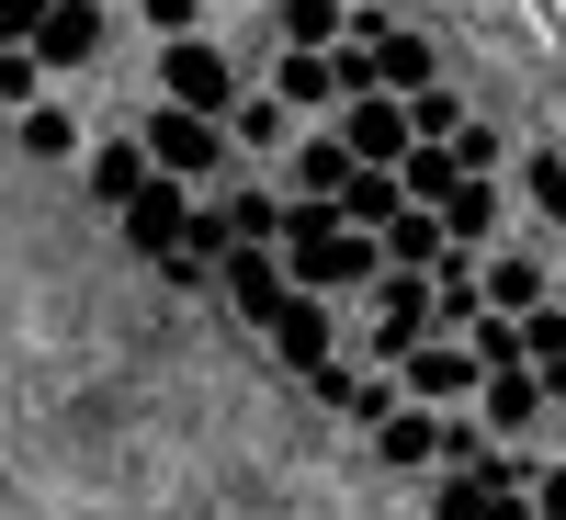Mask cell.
Returning a JSON list of instances; mask_svg holds the SVG:
<instances>
[{
    "label": "cell",
    "instance_id": "obj_21",
    "mask_svg": "<svg viewBox=\"0 0 566 520\" xmlns=\"http://www.w3.org/2000/svg\"><path fill=\"white\" fill-rule=\"evenodd\" d=\"M23 159H45V170L80 159V114L69 103H23Z\"/></svg>",
    "mask_w": 566,
    "mask_h": 520
},
{
    "label": "cell",
    "instance_id": "obj_29",
    "mask_svg": "<svg viewBox=\"0 0 566 520\" xmlns=\"http://www.w3.org/2000/svg\"><path fill=\"white\" fill-rule=\"evenodd\" d=\"M476 520H544V509H533V498H488Z\"/></svg>",
    "mask_w": 566,
    "mask_h": 520
},
{
    "label": "cell",
    "instance_id": "obj_9",
    "mask_svg": "<svg viewBox=\"0 0 566 520\" xmlns=\"http://www.w3.org/2000/svg\"><path fill=\"white\" fill-rule=\"evenodd\" d=\"M272 91L295 114H352V68H340V45H272Z\"/></svg>",
    "mask_w": 566,
    "mask_h": 520
},
{
    "label": "cell",
    "instance_id": "obj_16",
    "mask_svg": "<svg viewBox=\"0 0 566 520\" xmlns=\"http://www.w3.org/2000/svg\"><path fill=\"white\" fill-rule=\"evenodd\" d=\"M227 136H239V148H261V159H295V103H283V91L261 79L239 114H227Z\"/></svg>",
    "mask_w": 566,
    "mask_h": 520
},
{
    "label": "cell",
    "instance_id": "obj_5",
    "mask_svg": "<svg viewBox=\"0 0 566 520\" xmlns=\"http://www.w3.org/2000/svg\"><path fill=\"white\" fill-rule=\"evenodd\" d=\"M397 385H408V407H476L488 396V351L464 340V328H442V340H419L397 362Z\"/></svg>",
    "mask_w": 566,
    "mask_h": 520
},
{
    "label": "cell",
    "instance_id": "obj_18",
    "mask_svg": "<svg viewBox=\"0 0 566 520\" xmlns=\"http://www.w3.org/2000/svg\"><path fill=\"white\" fill-rule=\"evenodd\" d=\"M431 215L453 226V238H464V250H488V238H499V181H488V170H464V181H453V193H442Z\"/></svg>",
    "mask_w": 566,
    "mask_h": 520
},
{
    "label": "cell",
    "instance_id": "obj_24",
    "mask_svg": "<svg viewBox=\"0 0 566 520\" xmlns=\"http://www.w3.org/2000/svg\"><path fill=\"white\" fill-rule=\"evenodd\" d=\"M453 181H464V159H453V148H408V193H419V204H442Z\"/></svg>",
    "mask_w": 566,
    "mask_h": 520
},
{
    "label": "cell",
    "instance_id": "obj_13",
    "mask_svg": "<svg viewBox=\"0 0 566 520\" xmlns=\"http://www.w3.org/2000/svg\"><path fill=\"white\" fill-rule=\"evenodd\" d=\"M340 136L374 159V170H408V148H419V125H408V91H363V103L340 114Z\"/></svg>",
    "mask_w": 566,
    "mask_h": 520
},
{
    "label": "cell",
    "instance_id": "obj_17",
    "mask_svg": "<svg viewBox=\"0 0 566 520\" xmlns=\"http://www.w3.org/2000/svg\"><path fill=\"white\" fill-rule=\"evenodd\" d=\"M488 306H499V317L555 306V295H544V250H488Z\"/></svg>",
    "mask_w": 566,
    "mask_h": 520
},
{
    "label": "cell",
    "instance_id": "obj_14",
    "mask_svg": "<svg viewBox=\"0 0 566 520\" xmlns=\"http://www.w3.org/2000/svg\"><path fill=\"white\" fill-rule=\"evenodd\" d=\"M80 170H91V204H103V215H125V204H136V193H148V181H159L148 136H103V148H91Z\"/></svg>",
    "mask_w": 566,
    "mask_h": 520
},
{
    "label": "cell",
    "instance_id": "obj_7",
    "mask_svg": "<svg viewBox=\"0 0 566 520\" xmlns=\"http://www.w3.org/2000/svg\"><path fill=\"white\" fill-rule=\"evenodd\" d=\"M453 431H464V407H397L386 431H363V453L386 464V476H419V487H431L442 464H453Z\"/></svg>",
    "mask_w": 566,
    "mask_h": 520
},
{
    "label": "cell",
    "instance_id": "obj_10",
    "mask_svg": "<svg viewBox=\"0 0 566 520\" xmlns=\"http://www.w3.org/2000/svg\"><path fill=\"white\" fill-rule=\"evenodd\" d=\"M216 295L239 306L250 328H272L283 306H295V261H283V250H227V272H216Z\"/></svg>",
    "mask_w": 566,
    "mask_h": 520
},
{
    "label": "cell",
    "instance_id": "obj_12",
    "mask_svg": "<svg viewBox=\"0 0 566 520\" xmlns=\"http://www.w3.org/2000/svg\"><path fill=\"white\" fill-rule=\"evenodd\" d=\"M363 170H374V159L352 148V136H340V125H328V136H295V159H283V181H295V193H306V204H340V193H352V181H363Z\"/></svg>",
    "mask_w": 566,
    "mask_h": 520
},
{
    "label": "cell",
    "instance_id": "obj_22",
    "mask_svg": "<svg viewBox=\"0 0 566 520\" xmlns=\"http://www.w3.org/2000/svg\"><path fill=\"white\" fill-rule=\"evenodd\" d=\"M408 125H419V148H453V136H464V125H476V114H464V103H453V91L431 79V91H408Z\"/></svg>",
    "mask_w": 566,
    "mask_h": 520
},
{
    "label": "cell",
    "instance_id": "obj_30",
    "mask_svg": "<svg viewBox=\"0 0 566 520\" xmlns=\"http://www.w3.org/2000/svg\"><path fill=\"white\" fill-rule=\"evenodd\" d=\"M544 442H555V453H566V407H555V431H544Z\"/></svg>",
    "mask_w": 566,
    "mask_h": 520
},
{
    "label": "cell",
    "instance_id": "obj_23",
    "mask_svg": "<svg viewBox=\"0 0 566 520\" xmlns=\"http://www.w3.org/2000/svg\"><path fill=\"white\" fill-rule=\"evenodd\" d=\"M45 79H57V68H45L34 45H0V103H12V114H23V103H45Z\"/></svg>",
    "mask_w": 566,
    "mask_h": 520
},
{
    "label": "cell",
    "instance_id": "obj_25",
    "mask_svg": "<svg viewBox=\"0 0 566 520\" xmlns=\"http://www.w3.org/2000/svg\"><path fill=\"white\" fill-rule=\"evenodd\" d=\"M488 509V487L476 476H453V464H442V476H431V520H476Z\"/></svg>",
    "mask_w": 566,
    "mask_h": 520
},
{
    "label": "cell",
    "instance_id": "obj_11",
    "mask_svg": "<svg viewBox=\"0 0 566 520\" xmlns=\"http://www.w3.org/2000/svg\"><path fill=\"white\" fill-rule=\"evenodd\" d=\"M103 45H114L103 0H57V12H45V34H34V57L57 68V79H80V68H103Z\"/></svg>",
    "mask_w": 566,
    "mask_h": 520
},
{
    "label": "cell",
    "instance_id": "obj_27",
    "mask_svg": "<svg viewBox=\"0 0 566 520\" xmlns=\"http://www.w3.org/2000/svg\"><path fill=\"white\" fill-rule=\"evenodd\" d=\"M453 159H464V170H488V181H499V170H510V136H499V125H464V136H453Z\"/></svg>",
    "mask_w": 566,
    "mask_h": 520
},
{
    "label": "cell",
    "instance_id": "obj_26",
    "mask_svg": "<svg viewBox=\"0 0 566 520\" xmlns=\"http://www.w3.org/2000/svg\"><path fill=\"white\" fill-rule=\"evenodd\" d=\"M136 23H148L159 45H170V34H205V0H136Z\"/></svg>",
    "mask_w": 566,
    "mask_h": 520
},
{
    "label": "cell",
    "instance_id": "obj_2",
    "mask_svg": "<svg viewBox=\"0 0 566 520\" xmlns=\"http://www.w3.org/2000/svg\"><path fill=\"white\" fill-rule=\"evenodd\" d=\"M419 340H442V272H386L363 295V362H408Z\"/></svg>",
    "mask_w": 566,
    "mask_h": 520
},
{
    "label": "cell",
    "instance_id": "obj_20",
    "mask_svg": "<svg viewBox=\"0 0 566 520\" xmlns=\"http://www.w3.org/2000/svg\"><path fill=\"white\" fill-rule=\"evenodd\" d=\"M510 181H522V204H533L544 226H566V148H544V136H533V148L510 159Z\"/></svg>",
    "mask_w": 566,
    "mask_h": 520
},
{
    "label": "cell",
    "instance_id": "obj_15",
    "mask_svg": "<svg viewBox=\"0 0 566 520\" xmlns=\"http://www.w3.org/2000/svg\"><path fill=\"white\" fill-rule=\"evenodd\" d=\"M216 215H227V238H239V250H283V226H295V193L227 181V193H216Z\"/></svg>",
    "mask_w": 566,
    "mask_h": 520
},
{
    "label": "cell",
    "instance_id": "obj_1",
    "mask_svg": "<svg viewBox=\"0 0 566 520\" xmlns=\"http://www.w3.org/2000/svg\"><path fill=\"white\" fill-rule=\"evenodd\" d=\"M283 261H295V295H340V306L386 283V238L352 226L340 204H306V193H295V226H283Z\"/></svg>",
    "mask_w": 566,
    "mask_h": 520
},
{
    "label": "cell",
    "instance_id": "obj_6",
    "mask_svg": "<svg viewBox=\"0 0 566 520\" xmlns=\"http://www.w3.org/2000/svg\"><path fill=\"white\" fill-rule=\"evenodd\" d=\"M193 215H205V181H170V170H159V181H148V193H136L114 226H125V250H136V261H159V272H170V261H181V238H193Z\"/></svg>",
    "mask_w": 566,
    "mask_h": 520
},
{
    "label": "cell",
    "instance_id": "obj_3",
    "mask_svg": "<svg viewBox=\"0 0 566 520\" xmlns=\"http://www.w3.org/2000/svg\"><path fill=\"white\" fill-rule=\"evenodd\" d=\"M159 103H181V114H239L250 103V91H239V57H227V45L216 34H170L159 45Z\"/></svg>",
    "mask_w": 566,
    "mask_h": 520
},
{
    "label": "cell",
    "instance_id": "obj_8",
    "mask_svg": "<svg viewBox=\"0 0 566 520\" xmlns=\"http://www.w3.org/2000/svg\"><path fill=\"white\" fill-rule=\"evenodd\" d=\"M261 340H272L283 373H328V362H340V295H295V306L261 328Z\"/></svg>",
    "mask_w": 566,
    "mask_h": 520
},
{
    "label": "cell",
    "instance_id": "obj_28",
    "mask_svg": "<svg viewBox=\"0 0 566 520\" xmlns=\"http://www.w3.org/2000/svg\"><path fill=\"white\" fill-rule=\"evenodd\" d=\"M533 509H544V520H566V453H555V442H544V476H533Z\"/></svg>",
    "mask_w": 566,
    "mask_h": 520
},
{
    "label": "cell",
    "instance_id": "obj_19",
    "mask_svg": "<svg viewBox=\"0 0 566 520\" xmlns=\"http://www.w3.org/2000/svg\"><path fill=\"white\" fill-rule=\"evenodd\" d=\"M272 45H352V0H272Z\"/></svg>",
    "mask_w": 566,
    "mask_h": 520
},
{
    "label": "cell",
    "instance_id": "obj_4",
    "mask_svg": "<svg viewBox=\"0 0 566 520\" xmlns=\"http://www.w3.org/2000/svg\"><path fill=\"white\" fill-rule=\"evenodd\" d=\"M136 136H148V159H159L170 181H227V159H239V136H227L216 114H181V103H148Z\"/></svg>",
    "mask_w": 566,
    "mask_h": 520
}]
</instances>
